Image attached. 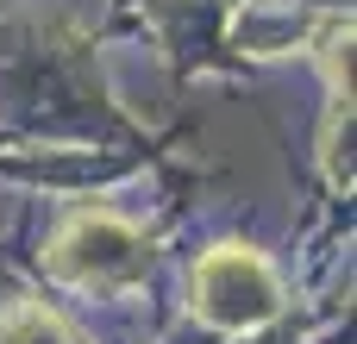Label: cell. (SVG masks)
Returning <instances> with one entry per match:
<instances>
[{"label":"cell","instance_id":"obj_1","mask_svg":"<svg viewBox=\"0 0 357 344\" xmlns=\"http://www.w3.org/2000/svg\"><path fill=\"white\" fill-rule=\"evenodd\" d=\"M195 313L207 326H220V332H257V326H270L282 313V282L245 244L207 251L195 263Z\"/></svg>","mask_w":357,"mask_h":344},{"label":"cell","instance_id":"obj_2","mask_svg":"<svg viewBox=\"0 0 357 344\" xmlns=\"http://www.w3.org/2000/svg\"><path fill=\"white\" fill-rule=\"evenodd\" d=\"M44 263L69 288H132L144 276V238L113 213H82L50 238Z\"/></svg>","mask_w":357,"mask_h":344},{"label":"cell","instance_id":"obj_3","mask_svg":"<svg viewBox=\"0 0 357 344\" xmlns=\"http://www.w3.org/2000/svg\"><path fill=\"white\" fill-rule=\"evenodd\" d=\"M0 344H69V332L56 326V313L44 307H13L0 320Z\"/></svg>","mask_w":357,"mask_h":344}]
</instances>
